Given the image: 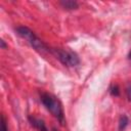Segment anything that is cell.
Wrapping results in <instances>:
<instances>
[{"instance_id": "cell-11", "label": "cell", "mask_w": 131, "mask_h": 131, "mask_svg": "<svg viewBox=\"0 0 131 131\" xmlns=\"http://www.w3.org/2000/svg\"><path fill=\"white\" fill-rule=\"evenodd\" d=\"M128 58H129V60H131V50L129 51V54H128Z\"/></svg>"}, {"instance_id": "cell-10", "label": "cell", "mask_w": 131, "mask_h": 131, "mask_svg": "<svg viewBox=\"0 0 131 131\" xmlns=\"http://www.w3.org/2000/svg\"><path fill=\"white\" fill-rule=\"evenodd\" d=\"M0 43H1V48H2V49H5V48L7 47L6 44H5V42H4V40H1Z\"/></svg>"}, {"instance_id": "cell-6", "label": "cell", "mask_w": 131, "mask_h": 131, "mask_svg": "<svg viewBox=\"0 0 131 131\" xmlns=\"http://www.w3.org/2000/svg\"><path fill=\"white\" fill-rule=\"evenodd\" d=\"M128 124H129V118L126 115H122L119 120V130L124 131L126 129V127L128 126Z\"/></svg>"}, {"instance_id": "cell-5", "label": "cell", "mask_w": 131, "mask_h": 131, "mask_svg": "<svg viewBox=\"0 0 131 131\" xmlns=\"http://www.w3.org/2000/svg\"><path fill=\"white\" fill-rule=\"evenodd\" d=\"M59 4L64 8V9H68V10H72V9H77L79 4L77 1H73V0H63V1H60Z\"/></svg>"}, {"instance_id": "cell-9", "label": "cell", "mask_w": 131, "mask_h": 131, "mask_svg": "<svg viewBox=\"0 0 131 131\" xmlns=\"http://www.w3.org/2000/svg\"><path fill=\"white\" fill-rule=\"evenodd\" d=\"M126 94H127V98L129 101H131V85L127 87L126 89Z\"/></svg>"}, {"instance_id": "cell-2", "label": "cell", "mask_w": 131, "mask_h": 131, "mask_svg": "<svg viewBox=\"0 0 131 131\" xmlns=\"http://www.w3.org/2000/svg\"><path fill=\"white\" fill-rule=\"evenodd\" d=\"M16 33L23 38L25 39L35 50L39 51L40 53H43L45 51H49L50 52V49L45 45V43L31 30L29 29L28 27H25V26H19L15 29Z\"/></svg>"}, {"instance_id": "cell-4", "label": "cell", "mask_w": 131, "mask_h": 131, "mask_svg": "<svg viewBox=\"0 0 131 131\" xmlns=\"http://www.w3.org/2000/svg\"><path fill=\"white\" fill-rule=\"evenodd\" d=\"M29 122H30V124H31L35 129H37L38 131H48L44 120H42V119H40V118H36V117H34V116H30V117H29Z\"/></svg>"}, {"instance_id": "cell-7", "label": "cell", "mask_w": 131, "mask_h": 131, "mask_svg": "<svg viewBox=\"0 0 131 131\" xmlns=\"http://www.w3.org/2000/svg\"><path fill=\"white\" fill-rule=\"evenodd\" d=\"M110 93L113 96H119L120 95V89L118 85H112L110 88Z\"/></svg>"}, {"instance_id": "cell-8", "label": "cell", "mask_w": 131, "mask_h": 131, "mask_svg": "<svg viewBox=\"0 0 131 131\" xmlns=\"http://www.w3.org/2000/svg\"><path fill=\"white\" fill-rule=\"evenodd\" d=\"M1 131H8V127L6 124V119L4 115L1 116Z\"/></svg>"}, {"instance_id": "cell-3", "label": "cell", "mask_w": 131, "mask_h": 131, "mask_svg": "<svg viewBox=\"0 0 131 131\" xmlns=\"http://www.w3.org/2000/svg\"><path fill=\"white\" fill-rule=\"evenodd\" d=\"M50 52L66 67H76L80 63L79 56L72 50L62 49V48H52Z\"/></svg>"}, {"instance_id": "cell-1", "label": "cell", "mask_w": 131, "mask_h": 131, "mask_svg": "<svg viewBox=\"0 0 131 131\" xmlns=\"http://www.w3.org/2000/svg\"><path fill=\"white\" fill-rule=\"evenodd\" d=\"M40 99L41 102L43 103V105L45 106V108L51 113V115L61 124L64 125L66 123V118H64V113H63V108H62V104L60 102V100L54 96L51 93L48 92H43L40 95Z\"/></svg>"}]
</instances>
